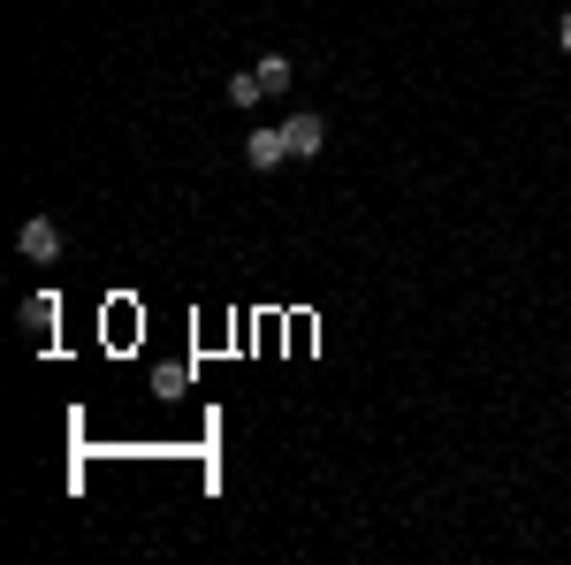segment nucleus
<instances>
[{
    "mask_svg": "<svg viewBox=\"0 0 571 565\" xmlns=\"http://www.w3.org/2000/svg\"><path fill=\"white\" fill-rule=\"evenodd\" d=\"M15 245H23V260H62V229L54 222H23Z\"/></svg>",
    "mask_w": 571,
    "mask_h": 565,
    "instance_id": "1",
    "label": "nucleus"
},
{
    "mask_svg": "<svg viewBox=\"0 0 571 565\" xmlns=\"http://www.w3.org/2000/svg\"><path fill=\"white\" fill-rule=\"evenodd\" d=\"M282 138H290V161H313L320 138H328V123H320V115H290V123H282Z\"/></svg>",
    "mask_w": 571,
    "mask_h": 565,
    "instance_id": "2",
    "label": "nucleus"
},
{
    "mask_svg": "<svg viewBox=\"0 0 571 565\" xmlns=\"http://www.w3.org/2000/svg\"><path fill=\"white\" fill-rule=\"evenodd\" d=\"M245 161H252V168H282V161H290V138H282V131H252V138H245Z\"/></svg>",
    "mask_w": 571,
    "mask_h": 565,
    "instance_id": "3",
    "label": "nucleus"
},
{
    "mask_svg": "<svg viewBox=\"0 0 571 565\" xmlns=\"http://www.w3.org/2000/svg\"><path fill=\"white\" fill-rule=\"evenodd\" d=\"M282 84H290V54H267V62L252 70V100H267V92H282Z\"/></svg>",
    "mask_w": 571,
    "mask_h": 565,
    "instance_id": "4",
    "label": "nucleus"
},
{
    "mask_svg": "<svg viewBox=\"0 0 571 565\" xmlns=\"http://www.w3.org/2000/svg\"><path fill=\"white\" fill-rule=\"evenodd\" d=\"M54 314H62V306H54V290L23 298V329H39V337H46V329H54Z\"/></svg>",
    "mask_w": 571,
    "mask_h": 565,
    "instance_id": "5",
    "label": "nucleus"
},
{
    "mask_svg": "<svg viewBox=\"0 0 571 565\" xmlns=\"http://www.w3.org/2000/svg\"><path fill=\"white\" fill-rule=\"evenodd\" d=\"M557 39H564V47H571V16H564V31H557Z\"/></svg>",
    "mask_w": 571,
    "mask_h": 565,
    "instance_id": "6",
    "label": "nucleus"
}]
</instances>
